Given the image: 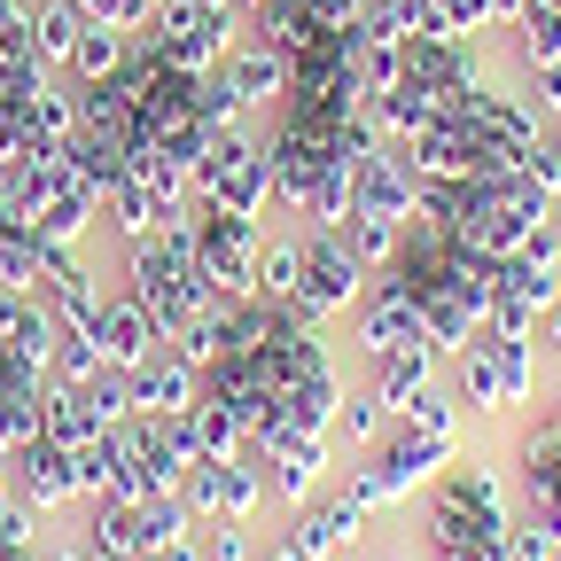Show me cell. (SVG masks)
<instances>
[{
  "label": "cell",
  "instance_id": "5b68a950",
  "mask_svg": "<svg viewBox=\"0 0 561 561\" xmlns=\"http://www.w3.org/2000/svg\"><path fill=\"white\" fill-rule=\"evenodd\" d=\"M180 227H187V242H195V265H203V280L219 297H250V273H257V250H265V219L257 210H227V203H203V195H187V210H180Z\"/></svg>",
  "mask_w": 561,
  "mask_h": 561
},
{
  "label": "cell",
  "instance_id": "9c48e42d",
  "mask_svg": "<svg viewBox=\"0 0 561 561\" xmlns=\"http://www.w3.org/2000/svg\"><path fill=\"white\" fill-rule=\"evenodd\" d=\"M250 460H257V476H265V507H305L312 491L335 476V445L328 437H280V430H257L250 437Z\"/></svg>",
  "mask_w": 561,
  "mask_h": 561
},
{
  "label": "cell",
  "instance_id": "d6986e66",
  "mask_svg": "<svg viewBox=\"0 0 561 561\" xmlns=\"http://www.w3.org/2000/svg\"><path fill=\"white\" fill-rule=\"evenodd\" d=\"M195 546H203V561H257V523H242V515H219V523H195Z\"/></svg>",
  "mask_w": 561,
  "mask_h": 561
},
{
  "label": "cell",
  "instance_id": "52a82bcc",
  "mask_svg": "<svg viewBox=\"0 0 561 561\" xmlns=\"http://www.w3.org/2000/svg\"><path fill=\"white\" fill-rule=\"evenodd\" d=\"M546 305H561V257L546 242H523L515 257H491V320L483 328L530 335Z\"/></svg>",
  "mask_w": 561,
  "mask_h": 561
},
{
  "label": "cell",
  "instance_id": "5bb4252c",
  "mask_svg": "<svg viewBox=\"0 0 561 561\" xmlns=\"http://www.w3.org/2000/svg\"><path fill=\"white\" fill-rule=\"evenodd\" d=\"M125 382H133V413H180V405H195V398H203V375L180 359L172 343H157L149 359H133V367H125Z\"/></svg>",
  "mask_w": 561,
  "mask_h": 561
},
{
  "label": "cell",
  "instance_id": "9a60e30c",
  "mask_svg": "<svg viewBox=\"0 0 561 561\" xmlns=\"http://www.w3.org/2000/svg\"><path fill=\"white\" fill-rule=\"evenodd\" d=\"M382 430H390L382 390H375L367 375H351V382H343V398H335V430H328V445H343V460H359Z\"/></svg>",
  "mask_w": 561,
  "mask_h": 561
},
{
  "label": "cell",
  "instance_id": "4fadbf2b",
  "mask_svg": "<svg viewBox=\"0 0 561 561\" xmlns=\"http://www.w3.org/2000/svg\"><path fill=\"white\" fill-rule=\"evenodd\" d=\"M87 335H94V351H102L110 367H133V359H149V351L164 343L157 312L140 305V297H125V289H102V305H94Z\"/></svg>",
  "mask_w": 561,
  "mask_h": 561
},
{
  "label": "cell",
  "instance_id": "8fae6325",
  "mask_svg": "<svg viewBox=\"0 0 561 561\" xmlns=\"http://www.w3.org/2000/svg\"><path fill=\"white\" fill-rule=\"evenodd\" d=\"M180 500H187V515H195V523H219V515L257 523V507H265V476H257V460H250V453H234V460L210 453V460H187Z\"/></svg>",
  "mask_w": 561,
  "mask_h": 561
},
{
  "label": "cell",
  "instance_id": "8992f818",
  "mask_svg": "<svg viewBox=\"0 0 561 561\" xmlns=\"http://www.w3.org/2000/svg\"><path fill=\"white\" fill-rule=\"evenodd\" d=\"M234 32H242V9H234V0H164V9L140 24L133 39L149 47L157 62L187 70V79H203V70L234 47Z\"/></svg>",
  "mask_w": 561,
  "mask_h": 561
},
{
  "label": "cell",
  "instance_id": "7402d4cb",
  "mask_svg": "<svg viewBox=\"0 0 561 561\" xmlns=\"http://www.w3.org/2000/svg\"><path fill=\"white\" fill-rule=\"evenodd\" d=\"M530 172L561 195V117H546V125H538V157H530Z\"/></svg>",
  "mask_w": 561,
  "mask_h": 561
},
{
  "label": "cell",
  "instance_id": "d4e9b609",
  "mask_svg": "<svg viewBox=\"0 0 561 561\" xmlns=\"http://www.w3.org/2000/svg\"><path fill=\"white\" fill-rule=\"evenodd\" d=\"M538 242H546V250L561 257V203H553V219H546V234H538Z\"/></svg>",
  "mask_w": 561,
  "mask_h": 561
},
{
  "label": "cell",
  "instance_id": "603a6c76",
  "mask_svg": "<svg viewBox=\"0 0 561 561\" xmlns=\"http://www.w3.org/2000/svg\"><path fill=\"white\" fill-rule=\"evenodd\" d=\"M530 343H538V359H546V367H561V305H546V312H538Z\"/></svg>",
  "mask_w": 561,
  "mask_h": 561
},
{
  "label": "cell",
  "instance_id": "ba28073f",
  "mask_svg": "<svg viewBox=\"0 0 561 561\" xmlns=\"http://www.w3.org/2000/svg\"><path fill=\"white\" fill-rule=\"evenodd\" d=\"M367 265L343 250V234L335 227H305V280H297V312H312L320 328H335V320H351V305L367 297Z\"/></svg>",
  "mask_w": 561,
  "mask_h": 561
},
{
  "label": "cell",
  "instance_id": "6da1fadb",
  "mask_svg": "<svg viewBox=\"0 0 561 561\" xmlns=\"http://www.w3.org/2000/svg\"><path fill=\"white\" fill-rule=\"evenodd\" d=\"M507 523H515V483H507V460L491 453H468L453 460L430 491H421V553H483L500 546L507 553Z\"/></svg>",
  "mask_w": 561,
  "mask_h": 561
},
{
  "label": "cell",
  "instance_id": "44dd1931",
  "mask_svg": "<svg viewBox=\"0 0 561 561\" xmlns=\"http://www.w3.org/2000/svg\"><path fill=\"white\" fill-rule=\"evenodd\" d=\"M561 553V530L546 523V515H523L515 507V523H507V561H553Z\"/></svg>",
  "mask_w": 561,
  "mask_h": 561
},
{
  "label": "cell",
  "instance_id": "7a4b0ae2",
  "mask_svg": "<svg viewBox=\"0 0 561 561\" xmlns=\"http://www.w3.org/2000/svg\"><path fill=\"white\" fill-rule=\"evenodd\" d=\"M445 390L460 398L468 421H500L546 398V359L530 335H500V328H476L460 351H445Z\"/></svg>",
  "mask_w": 561,
  "mask_h": 561
},
{
  "label": "cell",
  "instance_id": "277c9868",
  "mask_svg": "<svg viewBox=\"0 0 561 561\" xmlns=\"http://www.w3.org/2000/svg\"><path fill=\"white\" fill-rule=\"evenodd\" d=\"M187 187L203 203H227V210H257L273 203V157H265V125H210L203 149H195V172Z\"/></svg>",
  "mask_w": 561,
  "mask_h": 561
},
{
  "label": "cell",
  "instance_id": "cb8c5ba5",
  "mask_svg": "<svg viewBox=\"0 0 561 561\" xmlns=\"http://www.w3.org/2000/svg\"><path fill=\"white\" fill-rule=\"evenodd\" d=\"M257 561H305V553H297V538H289V530H273V538L257 546Z\"/></svg>",
  "mask_w": 561,
  "mask_h": 561
},
{
  "label": "cell",
  "instance_id": "2e32d148",
  "mask_svg": "<svg viewBox=\"0 0 561 561\" xmlns=\"http://www.w3.org/2000/svg\"><path fill=\"white\" fill-rule=\"evenodd\" d=\"M94 32V9L87 0H32V55L47 70H62L70 55H79V39Z\"/></svg>",
  "mask_w": 561,
  "mask_h": 561
},
{
  "label": "cell",
  "instance_id": "30bf717a",
  "mask_svg": "<svg viewBox=\"0 0 561 561\" xmlns=\"http://www.w3.org/2000/svg\"><path fill=\"white\" fill-rule=\"evenodd\" d=\"M289 538H297L305 561H343V553H359V546H367V507L351 500V483H343V476H328L305 507H289Z\"/></svg>",
  "mask_w": 561,
  "mask_h": 561
},
{
  "label": "cell",
  "instance_id": "e0dca14e",
  "mask_svg": "<svg viewBox=\"0 0 561 561\" xmlns=\"http://www.w3.org/2000/svg\"><path fill=\"white\" fill-rule=\"evenodd\" d=\"M125 55H133V32H117V24H102V16H94V32L79 39V55L62 62V79L102 87V79H117V70H125Z\"/></svg>",
  "mask_w": 561,
  "mask_h": 561
},
{
  "label": "cell",
  "instance_id": "ac0fdd59",
  "mask_svg": "<svg viewBox=\"0 0 561 561\" xmlns=\"http://www.w3.org/2000/svg\"><path fill=\"white\" fill-rule=\"evenodd\" d=\"M335 234H343V250L359 257L367 273H382V265L398 257V242H405V227H398V219H375V210H343Z\"/></svg>",
  "mask_w": 561,
  "mask_h": 561
},
{
  "label": "cell",
  "instance_id": "484cf974",
  "mask_svg": "<svg viewBox=\"0 0 561 561\" xmlns=\"http://www.w3.org/2000/svg\"><path fill=\"white\" fill-rule=\"evenodd\" d=\"M375 561H413V553H375Z\"/></svg>",
  "mask_w": 561,
  "mask_h": 561
},
{
  "label": "cell",
  "instance_id": "4316f807",
  "mask_svg": "<svg viewBox=\"0 0 561 561\" xmlns=\"http://www.w3.org/2000/svg\"><path fill=\"white\" fill-rule=\"evenodd\" d=\"M553 561H561V553H553Z\"/></svg>",
  "mask_w": 561,
  "mask_h": 561
},
{
  "label": "cell",
  "instance_id": "ffe728a7",
  "mask_svg": "<svg viewBox=\"0 0 561 561\" xmlns=\"http://www.w3.org/2000/svg\"><path fill=\"white\" fill-rule=\"evenodd\" d=\"M507 87L523 94V110L546 125V117H561V62H515L507 70Z\"/></svg>",
  "mask_w": 561,
  "mask_h": 561
},
{
  "label": "cell",
  "instance_id": "7c38bea8",
  "mask_svg": "<svg viewBox=\"0 0 561 561\" xmlns=\"http://www.w3.org/2000/svg\"><path fill=\"white\" fill-rule=\"evenodd\" d=\"M413 343H430L437 351V335H430V320H421V305L405 297V289H390V280H367V297L351 305V359H382V351H413Z\"/></svg>",
  "mask_w": 561,
  "mask_h": 561
},
{
  "label": "cell",
  "instance_id": "3957f363",
  "mask_svg": "<svg viewBox=\"0 0 561 561\" xmlns=\"http://www.w3.org/2000/svg\"><path fill=\"white\" fill-rule=\"evenodd\" d=\"M280 94H289V55L250 39V32H234V47L195 79V102L210 125H257L280 110Z\"/></svg>",
  "mask_w": 561,
  "mask_h": 561
}]
</instances>
